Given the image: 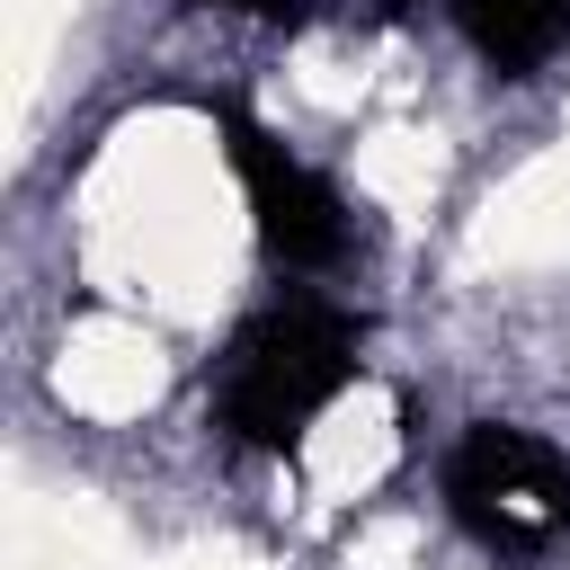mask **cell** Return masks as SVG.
Returning a JSON list of instances; mask_svg holds the SVG:
<instances>
[{"label": "cell", "mask_w": 570, "mask_h": 570, "mask_svg": "<svg viewBox=\"0 0 570 570\" xmlns=\"http://www.w3.org/2000/svg\"><path fill=\"white\" fill-rule=\"evenodd\" d=\"M187 9H240V18H285L294 0H187Z\"/></svg>", "instance_id": "cell-5"}, {"label": "cell", "mask_w": 570, "mask_h": 570, "mask_svg": "<svg viewBox=\"0 0 570 570\" xmlns=\"http://www.w3.org/2000/svg\"><path fill=\"white\" fill-rule=\"evenodd\" d=\"M214 125H223V151H232V169H240L258 249H267L276 267H294V276L338 267V258H347V196H338L312 160H294L249 107H214Z\"/></svg>", "instance_id": "cell-3"}, {"label": "cell", "mask_w": 570, "mask_h": 570, "mask_svg": "<svg viewBox=\"0 0 570 570\" xmlns=\"http://www.w3.org/2000/svg\"><path fill=\"white\" fill-rule=\"evenodd\" d=\"M454 27L499 80H534L570 45V0H454Z\"/></svg>", "instance_id": "cell-4"}, {"label": "cell", "mask_w": 570, "mask_h": 570, "mask_svg": "<svg viewBox=\"0 0 570 570\" xmlns=\"http://www.w3.org/2000/svg\"><path fill=\"white\" fill-rule=\"evenodd\" d=\"M356 338L365 321H347L338 303H276L240 321L223 383H214V419L258 454H294L303 428L356 383Z\"/></svg>", "instance_id": "cell-1"}, {"label": "cell", "mask_w": 570, "mask_h": 570, "mask_svg": "<svg viewBox=\"0 0 570 570\" xmlns=\"http://www.w3.org/2000/svg\"><path fill=\"white\" fill-rule=\"evenodd\" d=\"M445 508L490 552H543L570 525V454L552 436H534V428L481 419L445 454Z\"/></svg>", "instance_id": "cell-2"}]
</instances>
